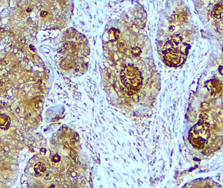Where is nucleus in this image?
Here are the masks:
<instances>
[{
	"mask_svg": "<svg viewBox=\"0 0 223 188\" xmlns=\"http://www.w3.org/2000/svg\"><path fill=\"white\" fill-rule=\"evenodd\" d=\"M142 45L132 41L128 47L127 41L117 35L107 47L110 66L104 78L106 91L125 109H143L158 89L154 64Z\"/></svg>",
	"mask_w": 223,
	"mask_h": 188,
	"instance_id": "obj_1",
	"label": "nucleus"
},
{
	"mask_svg": "<svg viewBox=\"0 0 223 188\" xmlns=\"http://www.w3.org/2000/svg\"><path fill=\"white\" fill-rule=\"evenodd\" d=\"M60 67L69 73L80 74L87 68L89 47L87 39L74 29L66 31L61 49Z\"/></svg>",
	"mask_w": 223,
	"mask_h": 188,
	"instance_id": "obj_2",
	"label": "nucleus"
},
{
	"mask_svg": "<svg viewBox=\"0 0 223 188\" xmlns=\"http://www.w3.org/2000/svg\"><path fill=\"white\" fill-rule=\"evenodd\" d=\"M160 54L163 62L171 67L184 64L189 52L190 45L179 35H175L159 42Z\"/></svg>",
	"mask_w": 223,
	"mask_h": 188,
	"instance_id": "obj_3",
	"label": "nucleus"
},
{
	"mask_svg": "<svg viewBox=\"0 0 223 188\" xmlns=\"http://www.w3.org/2000/svg\"><path fill=\"white\" fill-rule=\"evenodd\" d=\"M208 88L211 93L217 94L221 92L222 86L220 81L217 79V78H213L208 81Z\"/></svg>",
	"mask_w": 223,
	"mask_h": 188,
	"instance_id": "obj_4",
	"label": "nucleus"
},
{
	"mask_svg": "<svg viewBox=\"0 0 223 188\" xmlns=\"http://www.w3.org/2000/svg\"><path fill=\"white\" fill-rule=\"evenodd\" d=\"M212 15L214 18L217 19L223 18V2L217 3L213 6Z\"/></svg>",
	"mask_w": 223,
	"mask_h": 188,
	"instance_id": "obj_5",
	"label": "nucleus"
},
{
	"mask_svg": "<svg viewBox=\"0 0 223 188\" xmlns=\"http://www.w3.org/2000/svg\"><path fill=\"white\" fill-rule=\"evenodd\" d=\"M11 118L5 114H0V129H7L10 127Z\"/></svg>",
	"mask_w": 223,
	"mask_h": 188,
	"instance_id": "obj_6",
	"label": "nucleus"
},
{
	"mask_svg": "<svg viewBox=\"0 0 223 188\" xmlns=\"http://www.w3.org/2000/svg\"><path fill=\"white\" fill-rule=\"evenodd\" d=\"M47 170V167L45 163L39 162L34 165V171L36 176H41L43 174L45 173Z\"/></svg>",
	"mask_w": 223,
	"mask_h": 188,
	"instance_id": "obj_7",
	"label": "nucleus"
},
{
	"mask_svg": "<svg viewBox=\"0 0 223 188\" xmlns=\"http://www.w3.org/2000/svg\"><path fill=\"white\" fill-rule=\"evenodd\" d=\"M40 153H41V154L42 155H45L46 153V149H45V148H42V149H41Z\"/></svg>",
	"mask_w": 223,
	"mask_h": 188,
	"instance_id": "obj_8",
	"label": "nucleus"
},
{
	"mask_svg": "<svg viewBox=\"0 0 223 188\" xmlns=\"http://www.w3.org/2000/svg\"><path fill=\"white\" fill-rule=\"evenodd\" d=\"M218 71L223 75V66H220L218 68Z\"/></svg>",
	"mask_w": 223,
	"mask_h": 188,
	"instance_id": "obj_9",
	"label": "nucleus"
},
{
	"mask_svg": "<svg viewBox=\"0 0 223 188\" xmlns=\"http://www.w3.org/2000/svg\"><path fill=\"white\" fill-rule=\"evenodd\" d=\"M29 49H31V50H33V51L35 50V49L33 48V46L32 45H30V46H29Z\"/></svg>",
	"mask_w": 223,
	"mask_h": 188,
	"instance_id": "obj_10",
	"label": "nucleus"
},
{
	"mask_svg": "<svg viewBox=\"0 0 223 188\" xmlns=\"http://www.w3.org/2000/svg\"><path fill=\"white\" fill-rule=\"evenodd\" d=\"M3 85V82H2V81H0V87H2V86Z\"/></svg>",
	"mask_w": 223,
	"mask_h": 188,
	"instance_id": "obj_11",
	"label": "nucleus"
},
{
	"mask_svg": "<svg viewBox=\"0 0 223 188\" xmlns=\"http://www.w3.org/2000/svg\"><path fill=\"white\" fill-rule=\"evenodd\" d=\"M222 52H223V46H222Z\"/></svg>",
	"mask_w": 223,
	"mask_h": 188,
	"instance_id": "obj_12",
	"label": "nucleus"
}]
</instances>
